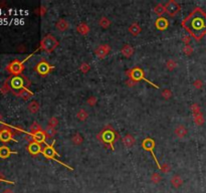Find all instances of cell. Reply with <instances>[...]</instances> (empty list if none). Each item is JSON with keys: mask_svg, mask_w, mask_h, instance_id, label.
Instances as JSON below:
<instances>
[{"mask_svg": "<svg viewBox=\"0 0 206 193\" xmlns=\"http://www.w3.org/2000/svg\"><path fill=\"white\" fill-rule=\"evenodd\" d=\"M181 24L190 36L197 41L200 40L206 34V13L199 7H196L182 20Z\"/></svg>", "mask_w": 206, "mask_h": 193, "instance_id": "6da1fadb", "label": "cell"}, {"mask_svg": "<svg viewBox=\"0 0 206 193\" xmlns=\"http://www.w3.org/2000/svg\"><path fill=\"white\" fill-rule=\"evenodd\" d=\"M97 139L100 141L106 148L115 151V144L120 140V135L111 125H106L98 134Z\"/></svg>", "mask_w": 206, "mask_h": 193, "instance_id": "7a4b0ae2", "label": "cell"}, {"mask_svg": "<svg viewBox=\"0 0 206 193\" xmlns=\"http://www.w3.org/2000/svg\"><path fill=\"white\" fill-rule=\"evenodd\" d=\"M5 82L8 85L10 92H12L15 96H18V94L23 89L29 88V86L31 85L30 81L23 74L19 75H11L5 81Z\"/></svg>", "mask_w": 206, "mask_h": 193, "instance_id": "3957f363", "label": "cell"}, {"mask_svg": "<svg viewBox=\"0 0 206 193\" xmlns=\"http://www.w3.org/2000/svg\"><path fill=\"white\" fill-rule=\"evenodd\" d=\"M55 140H53L51 145H48V144H45V146L42 148V151H41V154H42L45 158L50 159V160L58 162V163H59L60 165H63V166H64V167H67L68 170H74V168L71 167V166L67 165L66 163H63V162L59 161V160H58V159L55 158V156H58V157H59V154L58 152H56L55 149V147H53V146H55Z\"/></svg>", "mask_w": 206, "mask_h": 193, "instance_id": "277c9868", "label": "cell"}, {"mask_svg": "<svg viewBox=\"0 0 206 193\" xmlns=\"http://www.w3.org/2000/svg\"><path fill=\"white\" fill-rule=\"evenodd\" d=\"M59 40L52 34H46L41 39L38 50H43L45 52H47V54H50V52H52L59 46Z\"/></svg>", "mask_w": 206, "mask_h": 193, "instance_id": "5b68a950", "label": "cell"}, {"mask_svg": "<svg viewBox=\"0 0 206 193\" xmlns=\"http://www.w3.org/2000/svg\"><path fill=\"white\" fill-rule=\"evenodd\" d=\"M126 74L128 75V78H129L133 79V81H134V82H139L140 81H145V82H149V84H150V85H152L153 86H155L156 89H159V86H158L157 85H155L154 82H152L151 81H148V79H147L146 78H145V73H144V70H143L142 69H141V67H139V66H135V67H133V69L127 70V73H126Z\"/></svg>", "mask_w": 206, "mask_h": 193, "instance_id": "8992f818", "label": "cell"}, {"mask_svg": "<svg viewBox=\"0 0 206 193\" xmlns=\"http://www.w3.org/2000/svg\"><path fill=\"white\" fill-rule=\"evenodd\" d=\"M32 54L28 55L27 58H26L24 60H18V59H14L13 62H11L8 66H6V70L8 71L9 74H11L12 75H19V74H22L23 73V70L25 69L24 66V62L27 60L30 56Z\"/></svg>", "mask_w": 206, "mask_h": 193, "instance_id": "52a82bcc", "label": "cell"}, {"mask_svg": "<svg viewBox=\"0 0 206 193\" xmlns=\"http://www.w3.org/2000/svg\"><path fill=\"white\" fill-rule=\"evenodd\" d=\"M15 133H16V132L14 131V129L12 127L3 124L2 127L0 128V141L2 143H8L10 141L17 142V140L14 138Z\"/></svg>", "mask_w": 206, "mask_h": 193, "instance_id": "ba28073f", "label": "cell"}, {"mask_svg": "<svg viewBox=\"0 0 206 193\" xmlns=\"http://www.w3.org/2000/svg\"><path fill=\"white\" fill-rule=\"evenodd\" d=\"M53 70H55V66H51V64H49L45 59H41L40 62L35 66V67H34V70H35L39 75H41V77L47 75Z\"/></svg>", "mask_w": 206, "mask_h": 193, "instance_id": "9c48e42d", "label": "cell"}, {"mask_svg": "<svg viewBox=\"0 0 206 193\" xmlns=\"http://www.w3.org/2000/svg\"><path fill=\"white\" fill-rule=\"evenodd\" d=\"M142 147H143L144 150H146V151H148V152L151 153L152 157L154 158V161L156 162V164H157V166H158V168L161 169V164L159 163L158 159H157V157H156L155 152H154V149H155V141H154V140L152 138L144 139L143 142H142Z\"/></svg>", "mask_w": 206, "mask_h": 193, "instance_id": "30bf717a", "label": "cell"}, {"mask_svg": "<svg viewBox=\"0 0 206 193\" xmlns=\"http://www.w3.org/2000/svg\"><path fill=\"white\" fill-rule=\"evenodd\" d=\"M165 9H166V13L171 17H174L177 13L180 12L181 10V6L179 5V3L174 1V0H170L165 4Z\"/></svg>", "mask_w": 206, "mask_h": 193, "instance_id": "8fae6325", "label": "cell"}, {"mask_svg": "<svg viewBox=\"0 0 206 193\" xmlns=\"http://www.w3.org/2000/svg\"><path fill=\"white\" fill-rule=\"evenodd\" d=\"M110 51H111V46L109 44H101L95 50V54L100 59H102L105 58L110 54Z\"/></svg>", "mask_w": 206, "mask_h": 193, "instance_id": "7c38bea8", "label": "cell"}, {"mask_svg": "<svg viewBox=\"0 0 206 193\" xmlns=\"http://www.w3.org/2000/svg\"><path fill=\"white\" fill-rule=\"evenodd\" d=\"M27 151H28L29 154L35 156V155H38L39 153H41V151H42V146H41V144L33 141V142L28 144Z\"/></svg>", "mask_w": 206, "mask_h": 193, "instance_id": "4fadbf2b", "label": "cell"}, {"mask_svg": "<svg viewBox=\"0 0 206 193\" xmlns=\"http://www.w3.org/2000/svg\"><path fill=\"white\" fill-rule=\"evenodd\" d=\"M155 26L158 30H165L169 26V21H168L165 17H159L157 20L155 21Z\"/></svg>", "mask_w": 206, "mask_h": 193, "instance_id": "5bb4252c", "label": "cell"}, {"mask_svg": "<svg viewBox=\"0 0 206 193\" xmlns=\"http://www.w3.org/2000/svg\"><path fill=\"white\" fill-rule=\"evenodd\" d=\"M12 154H17V152H15V151H11L7 146H1L0 147V158L1 159H6L8 158L10 155Z\"/></svg>", "mask_w": 206, "mask_h": 193, "instance_id": "9a60e30c", "label": "cell"}, {"mask_svg": "<svg viewBox=\"0 0 206 193\" xmlns=\"http://www.w3.org/2000/svg\"><path fill=\"white\" fill-rule=\"evenodd\" d=\"M122 141H123V144H124V146L126 147V148H132V147L134 146L136 140H135L134 137H133V135L128 134V135L125 136Z\"/></svg>", "mask_w": 206, "mask_h": 193, "instance_id": "2e32d148", "label": "cell"}, {"mask_svg": "<svg viewBox=\"0 0 206 193\" xmlns=\"http://www.w3.org/2000/svg\"><path fill=\"white\" fill-rule=\"evenodd\" d=\"M121 54H123L125 58H131L133 54H134V48L130 44H124L121 50Z\"/></svg>", "mask_w": 206, "mask_h": 193, "instance_id": "e0dca14e", "label": "cell"}, {"mask_svg": "<svg viewBox=\"0 0 206 193\" xmlns=\"http://www.w3.org/2000/svg\"><path fill=\"white\" fill-rule=\"evenodd\" d=\"M174 133L179 139H182L187 135V129L185 126H183V125H178V126L175 128Z\"/></svg>", "mask_w": 206, "mask_h": 193, "instance_id": "ac0fdd59", "label": "cell"}, {"mask_svg": "<svg viewBox=\"0 0 206 193\" xmlns=\"http://www.w3.org/2000/svg\"><path fill=\"white\" fill-rule=\"evenodd\" d=\"M17 97L21 98V99L23 100V101H28V100H30L33 97V93L28 88H26V89L22 90L21 92L18 94Z\"/></svg>", "mask_w": 206, "mask_h": 193, "instance_id": "d6986e66", "label": "cell"}, {"mask_svg": "<svg viewBox=\"0 0 206 193\" xmlns=\"http://www.w3.org/2000/svg\"><path fill=\"white\" fill-rule=\"evenodd\" d=\"M33 136V141L34 142H37L39 144H46L45 143V140H46V136H45V133L44 131H40L38 133L32 135Z\"/></svg>", "mask_w": 206, "mask_h": 193, "instance_id": "ffe728a7", "label": "cell"}, {"mask_svg": "<svg viewBox=\"0 0 206 193\" xmlns=\"http://www.w3.org/2000/svg\"><path fill=\"white\" fill-rule=\"evenodd\" d=\"M141 31H142V28H141V26L138 23H132L129 26V32L133 36H138Z\"/></svg>", "mask_w": 206, "mask_h": 193, "instance_id": "44dd1931", "label": "cell"}, {"mask_svg": "<svg viewBox=\"0 0 206 193\" xmlns=\"http://www.w3.org/2000/svg\"><path fill=\"white\" fill-rule=\"evenodd\" d=\"M27 110H28L30 113H31V114H36V113L40 110V105H39L38 102L31 101L27 105Z\"/></svg>", "mask_w": 206, "mask_h": 193, "instance_id": "7402d4cb", "label": "cell"}, {"mask_svg": "<svg viewBox=\"0 0 206 193\" xmlns=\"http://www.w3.org/2000/svg\"><path fill=\"white\" fill-rule=\"evenodd\" d=\"M90 30H91L90 26L87 25V23H79L77 26V31L82 35H87V33L90 32Z\"/></svg>", "mask_w": 206, "mask_h": 193, "instance_id": "603a6c76", "label": "cell"}, {"mask_svg": "<svg viewBox=\"0 0 206 193\" xmlns=\"http://www.w3.org/2000/svg\"><path fill=\"white\" fill-rule=\"evenodd\" d=\"M55 26H56V28H58V29L59 30V31L63 32V31H66V30L68 28V26H70V24H68V22H67L66 19H63V18H62V19H59L58 22H56Z\"/></svg>", "mask_w": 206, "mask_h": 193, "instance_id": "cb8c5ba5", "label": "cell"}, {"mask_svg": "<svg viewBox=\"0 0 206 193\" xmlns=\"http://www.w3.org/2000/svg\"><path fill=\"white\" fill-rule=\"evenodd\" d=\"M154 12L158 15V16L162 17V15L164 13H166V9H165V5H163L162 3H158L157 5L154 7Z\"/></svg>", "mask_w": 206, "mask_h": 193, "instance_id": "d4e9b609", "label": "cell"}, {"mask_svg": "<svg viewBox=\"0 0 206 193\" xmlns=\"http://www.w3.org/2000/svg\"><path fill=\"white\" fill-rule=\"evenodd\" d=\"M71 142H72V144H74L75 146H79V145H82L83 142V136H82L81 134H79V133L75 134V135L71 137Z\"/></svg>", "mask_w": 206, "mask_h": 193, "instance_id": "484cf974", "label": "cell"}, {"mask_svg": "<svg viewBox=\"0 0 206 193\" xmlns=\"http://www.w3.org/2000/svg\"><path fill=\"white\" fill-rule=\"evenodd\" d=\"M182 183H183V180L179 175H174L172 178H171V184H172L173 187L175 188H179L182 185Z\"/></svg>", "mask_w": 206, "mask_h": 193, "instance_id": "4316f807", "label": "cell"}, {"mask_svg": "<svg viewBox=\"0 0 206 193\" xmlns=\"http://www.w3.org/2000/svg\"><path fill=\"white\" fill-rule=\"evenodd\" d=\"M40 131H42V128H41L40 125L38 123H36V122L32 123L31 126H30V128H29V134H31V135L38 133V132H40Z\"/></svg>", "mask_w": 206, "mask_h": 193, "instance_id": "83f0119b", "label": "cell"}, {"mask_svg": "<svg viewBox=\"0 0 206 193\" xmlns=\"http://www.w3.org/2000/svg\"><path fill=\"white\" fill-rule=\"evenodd\" d=\"M87 118H89V113H87L85 109H81L77 113V119L79 120V121H82V122L86 121Z\"/></svg>", "mask_w": 206, "mask_h": 193, "instance_id": "f1b7e54d", "label": "cell"}, {"mask_svg": "<svg viewBox=\"0 0 206 193\" xmlns=\"http://www.w3.org/2000/svg\"><path fill=\"white\" fill-rule=\"evenodd\" d=\"M43 131H44V133H45V136H46V138H49V139H52L56 135L55 128H52V127L47 126Z\"/></svg>", "mask_w": 206, "mask_h": 193, "instance_id": "f546056e", "label": "cell"}, {"mask_svg": "<svg viewBox=\"0 0 206 193\" xmlns=\"http://www.w3.org/2000/svg\"><path fill=\"white\" fill-rule=\"evenodd\" d=\"M99 24H100L101 27H103L104 29H107V28H109V27H110L111 21H110L106 16H103V17L101 18V19L99 20Z\"/></svg>", "mask_w": 206, "mask_h": 193, "instance_id": "4dcf8cb0", "label": "cell"}, {"mask_svg": "<svg viewBox=\"0 0 206 193\" xmlns=\"http://www.w3.org/2000/svg\"><path fill=\"white\" fill-rule=\"evenodd\" d=\"M178 66L177 62H175L174 59H168L166 62V67L168 70H174Z\"/></svg>", "mask_w": 206, "mask_h": 193, "instance_id": "1f68e13d", "label": "cell"}, {"mask_svg": "<svg viewBox=\"0 0 206 193\" xmlns=\"http://www.w3.org/2000/svg\"><path fill=\"white\" fill-rule=\"evenodd\" d=\"M79 70L82 71L83 74H87L91 70V66L90 63L87 62H83L81 66H79Z\"/></svg>", "mask_w": 206, "mask_h": 193, "instance_id": "d6a6232c", "label": "cell"}, {"mask_svg": "<svg viewBox=\"0 0 206 193\" xmlns=\"http://www.w3.org/2000/svg\"><path fill=\"white\" fill-rule=\"evenodd\" d=\"M161 94L165 100H169V99H171V97H172V90L169 89H164L162 90Z\"/></svg>", "mask_w": 206, "mask_h": 193, "instance_id": "836d02e7", "label": "cell"}, {"mask_svg": "<svg viewBox=\"0 0 206 193\" xmlns=\"http://www.w3.org/2000/svg\"><path fill=\"white\" fill-rule=\"evenodd\" d=\"M161 180H162V177H161V175H160L159 173H153V174H152V176H151V181H152V182H153L154 184H158Z\"/></svg>", "mask_w": 206, "mask_h": 193, "instance_id": "e575fe53", "label": "cell"}, {"mask_svg": "<svg viewBox=\"0 0 206 193\" xmlns=\"http://www.w3.org/2000/svg\"><path fill=\"white\" fill-rule=\"evenodd\" d=\"M98 103V99L95 96H91L87 98V104L90 106V107H94V106H96Z\"/></svg>", "mask_w": 206, "mask_h": 193, "instance_id": "d590c367", "label": "cell"}, {"mask_svg": "<svg viewBox=\"0 0 206 193\" xmlns=\"http://www.w3.org/2000/svg\"><path fill=\"white\" fill-rule=\"evenodd\" d=\"M59 125V120L58 118H55V117H51L50 119L48 121V126L49 127H52V128H55L56 126Z\"/></svg>", "mask_w": 206, "mask_h": 193, "instance_id": "8d00e7d4", "label": "cell"}, {"mask_svg": "<svg viewBox=\"0 0 206 193\" xmlns=\"http://www.w3.org/2000/svg\"><path fill=\"white\" fill-rule=\"evenodd\" d=\"M194 121H195L196 125H202L203 124V118H202L201 114L194 115Z\"/></svg>", "mask_w": 206, "mask_h": 193, "instance_id": "74e56055", "label": "cell"}, {"mask_svg": "<svg viewBox=\"0 0 206 193\" xmlns=\"http://www.w3.org/2000/svg\"><path fill=\"white\" fill-rule=\"evenodd\" d=\"M183 52H184L186 55H190V54H192L193 48L190 46V45H185L184 48H183Z\"/></svg>", "mask_w": 206, "mask_h": 193, "instance_id": "f35d334b", "label": "cell"}, {"mask_svg": "<svg viewBox=\"0 0 206 193\" xmlns=\"http://www.w3.org/2000/svg\"><path fill=\"white\" fill-rule=\"evenodd\" d=\"M8 92H10L9 86H8V85L6 84V82H4V85H3L1 86V89H0V93H1L2 94H6Z\"/></svg>", "mask_w": 206, "mask_h": 193, "instance_id": "ab89813d", "label": "cell"}, {"mask_svg": "<svg viewBox=\"0 0 206 193\" xmlns=\"http://www.w3.org/2000/svg\"><path fill=\"white\" fill-rule=\"evenodd\" d=\"M160 170H161L163 173H168V172H170L171 167H170V165H168L167 163H164V164H161V169Z\"/></svg>", "mask_w": 206, "mask_h": 193, "instance_id": "60d3db41", "label": "cell"}, {"mask_svg": "<svg viewBox=\"0 0 206 193\" xmlns=\"http://www.w3.org/2000/svg\"><path fill=\"white\" fill-rule=\"evenodd\" d=\"M191 111L193 113V115H197V114H200V109L198 107L197 104H193L191 106Z\"/></svg>", "mask_w": 206, "mask_h": 193, "instance_id": "b9f144b4", "label": "cell"}, {"mask_svg": "<svg viewBox=\"0 0 206 193\" xmlns=\"http://www.w3.org/2000/svg\"><path fill=\"white\" fill-rule=\"evenodd\" d=\"M46 8H45L44 6H40L38 9L36 10V13H38L40 16H43V15L45 14V12H46Z\"/></svg>", "mask_w": 206, "mask_h": 193, "instance_id": "7bdbcfd3", "label": "cell"}, {"mask_svg": "<svg viewBox=\"0 0 206 193\" xmlns=\"http://www.w3.org/2000/svg\"><path fill=\"white\" fill-rule=\"evenodd\" d=\"M190 40H191V36H190V35H184V36L182 37V41H183V42H184L186 45H189Z\"/></svg>", "mask_w": 206, "mask_h": 193, "instance_id": "ee69618b", "label": "cell"}, {"mask_svg": "<svg viewBox=\"0 0 206 193\" xmlns=\"http://www.w3.org/2000/svg\"><path fill=\"white\" fill-rule=\"evenodd\" d=\"M0 182H5V183H10V184H14L13 181H9V180H6L4 178V175L3 174H1V172H0Z\"/></svg>", "mask_w": 206, "mask_h": 193, "instance_id": "f6af8a7d", "label": "cell"}, {"mask_svg": "<svg viewBox=\"0 0 206 193\" xmlns=\"http://www.w3.org/2000/svg\"><path fill=\"white\" fill-rule=\"evenodd\" d=\"M126 84H127V86H129L130 88H133V86H134L136 84H138V82H134V81H133V79H131V78H128V81L126 82Z\"/></svg>", "mask_w": 206, "mask_h": 193, "instance_id": "bcb514c9", "label": "cell"}, {"mask_svg": "<svg viewBox=\"0 0 206 193\" xmlns=\"http://www.w3.org/2000/svg\"><path fill=\"white\" fill-rule=\"evenodd\" d=\"M193 86H195V88H196L197 90H199V89H201V86H202V82L199 81V79H196V81L194 82Z\"/></svg>", "mask_w": 206, "mask_h": 193, "instance_id": "7dc6e473", "label": "cell"}, {"mask_svg": "<svg viewBox=\"0 0 206 193\" xmlns=\"http://www.w3.org/2000/svg\"><path fill=\"white\" fill-rule=\"evenodd\" d=\"M2 193H15L12 189H9V188H7V189H4V190H3V192Z\"/></svg>", "mask_w": 206, "mask_h": 193, "instance_id": "c3c4849f", "label": "cell"}, {"mask_svg": "<svg viewBox=\"0 0 206 193\" xmlns=\"http://www.w3.org/2000/svg\"><path fill=\"white\" fill-rule=\"evenodd\" d=\"M0 123H2V117H1V115H0Z\"/></svg>", "mask_w": 206, "mask_h": 193, "instance_id": "681fc988", "label": "cell"}]
</instances>
